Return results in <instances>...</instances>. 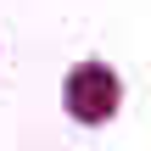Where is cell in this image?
I'll use <instances>...</instances> for the list:
<instances>
[{
    "instance_id": "cell-1",
    "label": "cell",
    "mask_w": 151,
    "mask_h": 151,
    "mask_svg": "<svg viewBox=\"0 0 151 151\" xmlns=\"http://www.w3.org/2000/svg\"><path fill=\"white\" fill-rule=\"evenodd\" d=\"M112 101H118V84H112V73L106 67H78L73 78H67V106H73V118H84V123H101V118H112Z\"/></svg>"
}]
</instances>
